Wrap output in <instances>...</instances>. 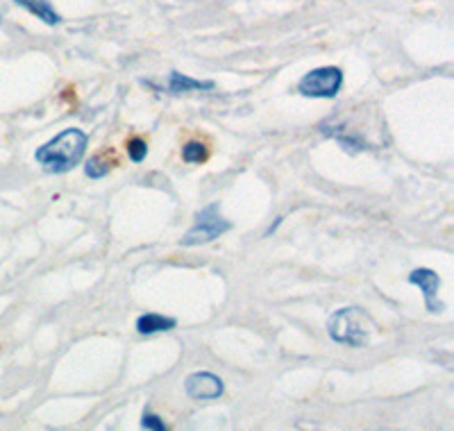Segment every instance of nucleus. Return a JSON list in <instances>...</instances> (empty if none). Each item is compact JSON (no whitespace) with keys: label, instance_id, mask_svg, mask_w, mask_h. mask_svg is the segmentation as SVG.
Wrapping results in <instances>:
<instances>
[{"label":"nucleus","instance_id":"obj_1","mask_svg":"<svg viewBox=\"0 0 454 431\" xmlns=\"http://www.w3.org/2000/svg\"><path fill=\"white\" fill-rule=\"evenodd\" d=\"M89 145V134L80 128H67L57 134L55 139L43 144L35 153L36 164H42L43 170L51 175H64L73 170L84 160Z\"/></svg>","mask_w":454,"mask_h":431},{"label":"nucleus","instance_id":"obj_2","mask_svg":"<svg viewBox=\"0 0 454 431\" xmlns=\"http://www.w3.org/2000/svg\"><path fill=\"white\" fill-rule=\"evenodd\" d=\"M372 320L359 307L336 309L327 320V334L334 343L348 348H364L371 341Z\"/></svg>","mask_w":454,"mask_h":431},{"label":"nucleus","instance_id":"obj_3","mask_svg":"<svg viewBox=\"0 0 454 431\" xmlns=\"http://www.w3.org/2000/svg\"><path fill=\"white\" fill-rule=\"evenodd\" d=\"M230 230H232V221H227L225 216L221 214V205H218V202H212V205L202 207V209L198 211L196 223H193L192 230L184 234L182 246H205V243L216 241L218 237H223V234Z\"/></svg>","mask_w":454,"mask_h":431},{"label":"nucleus","instance_id":"obj_4","mask_svg":"<svg viewBox=\"0 0 454 431\" xmlns=\"http://www.w3.org/2000/svg\"><path fill=\"white\" fill-rule=\"evenodd\" d=\"M343 87V71L339 67H318L302 75L298 82V93L305 98H336Z\"/></svg>","mask_w":454,"mask_h":431},{"label":"nucleus","instance_id":"obj_5","mask_svg":"<svg viewBox=\"0 0 454 431\" xmlns=\"http://www.w3.org/2000/svg\"><path fill=\"white\" fill-rule=\"evenodd\" d=\"M407 282L413 284V286H419L420 291H423L425 307H427L429 313L443 311L445 304L439 300L441 278L432 270V268H416V270L409 272Z\"/></svg>","mask_w":454,"mask_h":431},{"label":"nucleus","instance_id":"obj_6","mask_svg":"<svg viewBox=\"0 0 454 431\" xmlns=\"http://www.w3.org/2000/svg\"><path fill=\"white\" fill-rule=\"evenodd\" d=\"M184 390L192 400H218L223 396V390H225V384L218 375L202 370V372H193V375L186 377Z\"/></svg>","mask_w":454,"mask_h":431},{"label":"nucleus","instance_id":"obj_7","mask_svg":"<svg viewBox=\"0 0 454 431\" xmlns=\"http://www.w3.org/2000/svg\"><path fill=\"white\" fill-rule=\"evenodd\" d=\"M14 3L26 12H30L32 16H36L46 26H59L62 23V16L52 7L51 0H14Z\"/></svg>","mask_w":454,"mask_h":431},{"label":"nucleus","instance_id":"obj_8","mask_svg":"<svg viewBox=\"0 0 454 431\" xmlns=\"http://www.w3.org/2000/svg\"><path fill=\"white\" fill-rule=\"evenodd\" d=\"M177 320L170 318V316H161V313H144L137 318V332L141 336H153L160 334V332H170L176 329Z\"/></svg>","mask_w":454,"mask_h":431},{"label":"nucleus","instance_id":"obj_9","mask_svg":"<svg viewBox=\"0 0 454 431\" xmlns=\"http://www.w3.org/2000/svg\"><path fill=\"white\" fill-rule=\"evenodd\" d=\"M216 82L212 80H193L180 71H173L168 77V91L170 93H192V91H212Z\"/></svg>","mask_w":454,"mask_h":431},{"label":"nucleus","instance_id":"obj_10","mask_svg":"<svg viewBox=\"0 0 454 431\" xmlns=\"http://www.w3.org/2000/svg\"><path fill=\"white\" fill-rule=\"evenodd\" d=\"M109 170H112V164L105 160V154H93L91 160L87 161V166H84V173L91 180H103V177L109 175Z\"/></svg>","mask_w":454,"mask_h":431},{"label":"nucleus","instance_id":"obj_11","mask_svg":"<svg viewBox=\"0 0 454 431\" xmlns=\"http://www.w3.org/2000/svg\"><path fill=\"white\" fill-rule=\"evenodd\" d=\"M207 157H209V150H207V145L200 144V141H189V144L182 148V160H184L186 164H202V161H207Z\"/></svg>","mask_w":454,"mask_h":431},{"label":"nucleus","instance_id":"obj_12","mask_svg":"<svg viewBox=\"0 0 454 431\" xmlns=\"http://www.w3.org/2000/svg\"><path fill=\"white\" fill-rule=\"evenodd\" d=\"M128 157L129 161H135V164H141V161L148 157V144H145L144 139H139V137H135V139L128 141Z\"/></svg>","mask_w":454,"mask_h":431},{"label":"nucleus","instance_id":"obj_13","mask_svg":"<svg viewBox=\"0 0 454 431\" xmlns=\"http://www.w3.org/2000/svg\"><path fill=\"white\" fill-rule=\"evenodd\" d=\"M141 427H144V429H148V431H166V429H168V425H166V422L161 420L157 413H153L150 409L144 411V416H141Z\"/></svg>","mask_w":454,"mask_h":431}]
</instances>
